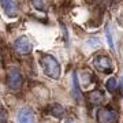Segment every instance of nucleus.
Wrapping results in <instances>:
<instances>
[{
  "mask_svg": "<svg viewBox=\"0 0 123 123\" xmlns=\"http://www.w3.org/2000/svg\"><path fill=\"white\" fill-rule=\"evenodd\" d=\"M41 67L44 70L45 75L51 79H59L60 77V64L52 55H43L40 59Z\"/></svg>",
  "mask_w": 123,
  "mask_h": 123,
  "instance_id": "1",
  "label": "nucleus"
},
{
  "mask_svg": "<svg viewBox=\"0 0 123 123\" xmlns=\"http://www.w3.org/2000/svg\"><path fill=\"white\" fill-rule=\"evenodd\" d=\"M6 82H7V86H8L11 90H18V89L22 86V82H23V77L22 74L19 73L18 68L12 67L7 71V77H6Z\"/></svg>",
  "mask_w": 123,
  "mask_h": 123,
  "instance_id": "2",
  "label": "nucleus"
},
{
  "mask_svg": "<svg viewBox=\"0 0 123 123\" xmlns=\"http://www.w3.org/2000/svg\"><path fill=\"white\" fill-rule=\"evenodd\" d=\"M97 122L98 123H116L118 122V114L116 111L110 107H103L97 112Z\"/></svg>",
  "mask_w": 123,
  "mask_h": 123,
  "instance_id": "3",
  "label": "nucleus"
},
{
  "mask_svg": "<svg viewBox=\"0 0 123 123\" xmlns=\"http://www.w3.org/2000/svg\"><path fill=\"white\" fill-rule=\"evenodd\" d=\"M93 67L97 68L98 71H101V73H104V74H110L111 71L114 70L110 57L104 56V55H97V56H94V59H93Z\"/></svg>",
  "mask_w": 123,
  "mask_h": 123,
  "instance_id": "4",
  "label": "nucleus"
},
{
  "mask_svg": "<svg viewBox=\"0 0 123 123\" xmlns=\"http://www.w3.org/2000/svg\"><path fill=\"white\" fill-rule=\"evenodd\" d=\"M14 48H15V51H17L19 55H27V53L31 52L33 45H31L30 40L27 38L26 36H22V37H19V38L14 43Z\"/></svg>",
  "mask_w": 123,
  "mask_h": 123,
  "instance_id": "5",
  "label": "nucleus"
},
{
  "mask_svg": "<svg viewBox=\"0 0 123 123\" xmlns=\"http://www.w3.org/2000/svg\"><path fill=\"white\" fill-rule=\"evenodd\" d=\"M18 123H34V114L31 108L22 107L18 112Z\"/></svg>",
  "mask_w": 123,
  "mask_h": 123,
  "instance_id": "6",
  "label": "nucleus"
},
{
  "mask_svg": "<svg viewBox=\"0 0 123 123\" xmlns=\"http://www.w3.org/2000/svg\"><path fill=\"white\" fill-rule=\"evenodd\" d=\"M1 7H3L4 12L8 17H15L18 12V7L15 0H1Z\"/></svg>",
  "mask_w": 123,
  "mask_h": 123,
  "instance_id": "7",
  "label": "nucleus"
},
{
  "mask_svg": "<svg viewBox=\"0 0 123 123\" xmlns=\"http://www.w3.org/2000/svg\"><path fill=\"white\" fill-rule=\"evenodd\" d=\"M103 92H101L100 89H94V90H92V92L89 93V101L92 103V104H100L101 100H103Z\"/></svg>",
  "mask_w": 123,
  "mask_h": 123,
  "instance_id": "8",
  "label": "nucleus"
},
{
  "mask_svg": "<svg viewBox=\"0 0 123 123\" xmlns=\"http://www.w3.org/2000/svg\"><path fill=\"white\" fill-rule=\"evenodd\" d=\"M73 96L75 100L81 101L82 100V94H81V89L78 86V78H77V73L73 74Z\"/></svg>",
  "mask_w": 123,
  "mask_h": 123,
  "instance_id": "9",
  "label": "nucleus"
},
{
  "mask_svg": "<svg viewBox=\"0 0 123 123\" xmlns=\"http://www.w3.org/2000/svg\"><path fill=\"white\" fill-rule=\"evenodd\" d=\"M49 112H51V115H52V116H55V118H59V119H60L62 116L64 115V108H63L62 105H59V104H55V105L51 107Z\"/></svg>",
  "mask_w": 123,
  "mask_h": 123,
  "instance_id": "10",
  "label": "nucleus"
},
{
  "mask_svg": "<svg viewBox=\"0 0 123 123\" xmlns=\"http://www.w3.org/2000/svg\"><path fill=\"white\" fill-rule=\"evenodd\" d=\"M105 37H107V41H108V45H110L111 51H115L114 38H112V33H111V29H110V26H108V25L105 26Z\"/></svg>",
  "mask_w": 123,
  "mask_h": 123,
  "instance_id": "11",
  "label": "nucleus"
},
{
  "mask_svg": "<svg viewBox=\"0 0 123 123\" xmlns=\"http://www.w3.org/2000/svg\"><path fill=\"white\" fill-rule=\"evenodd\" d=\"M116 85H118V82H116V79L112 77V78H110L108 81H107L105 88H107V90H108L110 93H114L115 89H116Z\"/></svg>",
  "mask_w": 123,
  "mask_h": 123,
  "instance_id": "12",
  "label": "nucleus"
},
{
  "mask_svg": "<svg viewBox=\"0 0 123 123\" xmlns=\"http://www.w3.org/2000/svg\"><path fill=\"white\" fill-rule=\"evenodd\" d=\"M85 47H86V48H92V49L93 48H98V47H100V41L93 37V38L88 40V41L85 43Z\"/></svg>",
  "mask_w": 123,
  "mask_h": 123,
  "instance_id": "13",
  "label": "nucleus"
},
{
  "mask_svg": "<svg viewBox=\"0 0 123 123\" xmlns=\"http://www.w3.org/2000/svg\"><path fill=\"white\" fill-rule=\"evenodd\" d=\"M31 4L36 10H40V11H44L45 10V3L44 0H31Z\"/></svg>",
  "mask_w": 123,
  "mask_h": 123,
  "instance_id": "14",
  "label": "nucleus"
},
{
  "mask_svg": "<svg viewBox=\"0 0 123 123\" xmlns=\"http://www.w3.org/2000/svg\"><path fill=\"white\" fill-rule=\"evenodd\" d=\"M1 123H7V112H6L4 108H1Z\"/></svg>",
  "mask_w": 123,
  "mask_h": 123,
  "instance_id": "15",
  "label": "nucleus"
},
{
  "mask_svg": "<svg viewBox=\"0 0 123 123\" xmlns=\"http://www.w3.org/2000/svg\"><path fill=\"white\" fill-rule=\"evenodd\" d=\"M120 89H122V93H123V78H122V84H120Z\"/></svg>",
  "mask_w": 123,
  "mask_h": 123,
  "instance_id": "16",
  "label": "nucleus"
},
{
  "mask_svg": "<svg viewBox=\"0 0 123 123\" xmlns=\"http://www.w3.org/2000/svg\"><path fill=\"white\" fill-rule=\"evenodd\" d=\"M66 123H75V122H74V120H71V119H68V120H67Z\"/></svg>",
  "mask_w": 123,
  "mask_h": 123,
  "instance_id": "17",
  "label": "nucleus"
}]
</instances>
